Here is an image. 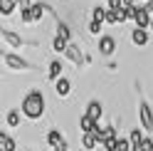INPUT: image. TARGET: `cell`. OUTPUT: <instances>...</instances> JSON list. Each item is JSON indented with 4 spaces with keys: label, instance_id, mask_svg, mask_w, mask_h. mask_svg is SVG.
Masks as SVG:
<instances>
[{
    "label": "cell",
    "instance_id": "cell-1",
    "mask_svg": "<svg viewBox=\"0 0 153 151\" xmlns=\"http://www.w3.org/2000/svg\"><path fill=\"white\" fill-rule=\"evenodd\" d=\"M22 114L27 119H40L45 114V97H42V92H30L22 99Z\"/></svg>",
    "mask_w": 153,
    "mask_h": 151
},
{
    "label": "cell",
    "instance_id": "cell-2",
    "mask_svg": "<svg viewBox=\"0 0 153 151\" xmlns=\"http://www.w3.org/2000/svg\"><path fill=\"white\" fill-rule=\"evenodd\" d=\"M67 57H69L74 64H76V67H82V64H87V55H84L82 52V47L79 45H74V42H69V45H67Z\"/></svg>",
    "mask_w": 153,
    "mask_h": 151
},
{
    "label": "cell",
    "instance_id": "cell-3",
    "mask_svg": "<svg viewBox=\"0 0 153 151\" xmlns=\"http://www.w3.org/2000/svg\"><path fill=\"white\" fill-rule=\"evenodd\" d=\"M138 121H141V126L146 129V131L153 129V111H151V107L146 104V102H141V104H138Z\"/></svg>",
    "mask_w": 153,
    "mask_h": 151
},
{
    "label": "cell",
    "instance_id": "cell-4",
    "mask_svg": "<svg viewBox=\"0 0 153 151\" xmlns=\"http://www.w3.org/2000/svg\"><path fill=\"white\" fill-rule=\"evenodd\" d=\"M3 57H5V64H7V67H13V70H32V62H27V60H22V57H17V55L5 52Z\"/></svg>",
    "mask_w": 153,
    "mask_h": 151
},
{
    "label": "cell",
    "instance_id": "cell-5",
    "mask_svg": "<svg viewBox=\"0 0 153 151\" xmlns=\"http://www.w3.org/2000/svg\"><path fill=\"white\" fill-rule=\"evenodd\" d=\"M133 22H136L138 27H148V25H151V10H148L146 5L136 10V17H133Z\"/></svg>",
    "mask_w": 153,
    "mask_h": 151
},
{
    "label": "cell",
    "instance_id": "cell-6",
    "mask_svg": "<svg viewBox=\"0 0 153 151\" xmlns=\"http://www.w3.org/2000/svg\"><path fill=\"white\" fill-rule=\"evenodd\" d=\"M0 35H3V37H5V42H7V45H13V47H22V45H25L22 37H20V35H15V32H10L7 27H0Z\"/></svg>",
    "mask_w": 153,
    "mask_h": 151
},
{
    "label": "cell",
    "instance_id": "cell-7",
    "mask_svg": "<svg viewBox=\"0 0 153 151\" xmlns=\"http://www.w3.org/2000/svg\"><path fill=\"white\" fill-rule=\"evenodd\" d=\"M114 50H116V40L114 37H101L99 40V52L101 55H114Z\"/></svg>",
    "mask_w": 153,
    "mask_h": 151
},
{
    "label": "cell",
    "instance_id": "cell-8",
    "mask_svg": "<svg viewBox=\"0 0 153 151\" xmlns=\"http://www.w3.org/2000/svg\"><path fill=\"white\" fill-rule=\"evenodd\" d=\"M79 126H82L84 134H87V131H97V129H99V121L94 119V117H89V114H84V117L79 119Z\"/></svg>",
    "mask_w": 153,
    "mask_h": 151
},
{
    "label": "cell",
    "instance_id": "cell-9",
    "mask_svg": "<svg viewBox=\"0 0 153 151\" xmlns=\"http://www.w3.org/2000/svg\"><path fill=\"white\" fill-rule=\"evenodd\" d=\"M131 40L136 42L138 47H143V45L148 42V32H146V27H138V25H136V30L131 32Z\"/></svg>",
    "mask_w": 153,
    "mask_h": 151
},
{
    "label": "cell",
    "instance_id": "cell-10",
    "mask_svg": "<svg viewBox=\"0 0 153 151\" xmlns=\"http://www.w3.org/2000/svg\"><path fill=\"white\" fill-rule=\"evenodd\" d=\"M69 89H72V84H69V79H64V77H59V79H54V92L59 94V97H67V94H69Z\"/></svg>",
    "mask_w": 153,
    "mask_h": 151
},
{
    "label": "cell",
    "instance_id": "cell-11",
    "mask_svg": "<svg viewBox=\"0 0 153 151\" xmlns=\"http://www.w3.org/2000/svg\"><path fill=\"white\" fill-rule=\"evenodd\" d=\"M101 111H104V109H101V102H97V99H91L89 104H87V114L94 117L97 121H99V117H101Z\"/></svg>",
    "mask_w": 153,
    "mask_h": 151
},
{
    "label": "cell",
    "instance_id": "cell-12",
    "mask_svg": "<svg viewBox=\"0 0 153 151\" xmlns=\"http://www.w3.org/2000/svg\"><path fill=\"white\" fill-rule=\"evenodd\" d=\"M59 74H62V62H59V60L50 62V72H47V77L54 82V79H59Z\"/></svg>",
    "mask_w": 153,
    "mask_h": 151
},
{
    "label": "cell",
    "instance_id": "cell-13",
    "mask_svg": "<svg viewBox=\"0 0 153 151\" xmlns=\"http://www.w3.org/2000/svg\"><path fill=\"white\" fill-rule=\"evenodd\" d=\"M15 5H17V0H0V13L3 15H10L15 10Z\"/></svg>",
    "mask_w": 153,
    "mask_h": 151
},
{
    "label": "cell",
    "instance_id": "cell-14",
    "mask_svg": "<svg viewBox=\"0 0 153 151\" xmlns=\"http://www.w3.org/2000/svg\"><path fill=\"white\" fill-rule=\"evenodd\" d=\"M0 144H3V151H15V141L7 134H0Z\"/></svg>",
    "mask_w": 153,
    "mask_h": 151
},
{
    "label": "cell",
    "instance_id": "cell-15",
    "mask_svg": "<svg viewBox=\"0 0 153 151\" xmlns=\"http://www.w3.org/2000/svg\"><path fill=\"white\" fill-rule=\"evenodd\" d=\"M128 139H131V144H133V149H138V146H141V141H143V134H141L138 129H133L131 134H128Z\"/></svg>",
    "mask_w": 153,
    "mask_h": 151
},
{
    "label": "cell",
    "instance_id": "cell-16",
    "mask_svg": "<svg viewBox=\"0 0 153 151\" xmlns=\"http://www.w3.org/2000/svg\"><path fill=\"white\" fill-rule=\"evenodd\" d=\"M59 141H62V134H59V131H50V134H47V144H50V146H57Z\"/></svg>",
    "mask_w": 153,
    "mask_h": 151
},
{
    "label": "cell",
    "instance_id": "cell-17",
    "mask_svg": "<svg viewBox=\"0 0 153 151\" xmlns=\"http://www.w3.org/2000/svg\"><path fill=\"white\" fill-rule=\"evenodd\" d=\"M94 20L97 22H106V7H94Z\"/></svg>",
    "mask_w": 153,
    "mask_h": 151
},
{
    "label": "cell",
    "instance_id": "cell-18",
    "mask_svg": "<svg viewBox=\"0 0 153 151\" xmlns=\"http://www.w3.org/2000/svg\"><path fill=\"white\" fill-rule=\"evenodd\" d=\"M116 151H133L131 139H119V146H116Z\"/></svg>",
    "mask_w": 153,
    "mask_h": 151
},
{
    "label": "cell",
    "instance_id": "cell-19",
    "mask_svg": "<svg viewBox=\"0 0 153 151\" xmlns=\"http://www.w3.org/2000/svg\"><path fill=\"white\" fill-rule=\"evenodd\" d=\"M57 35H59V37H64V40H69V27H67L64 22H59V25H57Z\"/></svg>",
    "mask_w": 153,
    "mask_h": 151
},
{
    "label": "cell",
    "instance_id": "cell-20",
    "mask_svg": "<svg viewBox=\"0 0 153 151\" xmlns=\"http://www.w3.org/2000/svg\"><path fill=\"white\" fill-rule=\"evenodd\" d=\"M7 124L10 126H20V114H17V111H10V114H7Z\"/></svg>",
    "mask_w": 153,
    "mask_h": 151
},
{
    "label": "cell",
    "instance_id": "cell-21",
    "mask_svg": "<svg viewBox=\"0 0 153 151\" xmlns=\"http://www.w3.org/2000/svg\"><path fill=\"white\" fill-rule=\"evenodd\" d=\"M138 151H153V141L151 139H143L141 146H138Z\"/></svg>",
    "mask_w": 153,
    "mask_h": 151
},
{
    "label": "cell",
    "instance_id": "cell-22",
    "mask_svg": "<svg viewBox=\"0 0 153 151\" xmlns=\"http://www.w3.org/2000/svg\"><path fill=\"white\" fill-rule=\"evenodd\" d=\"M99 30H101V22L91 20V25H89V32H91V35H99Z\"/></svg>",
    "mask_w": 153,
    "mask_h": 151
},
{
    "label": "cell",
    "instance_id": "cell-23",
    "mask_svg": "<svg viewBox=\"0 0 153 151\" xmlns=\"http://www.w3.org/2000/svg\"><path fill=\"white\" fill-rule=\"evenodd\" d=\"M52 149H54V151H67V141L62 139V141H59V144H57V146H52Z\"/></svg>",
    "mask_w": 153,
    "mask_h": 151
},
{
    "label": "cell",
    "instance_id": "cell-24",
    "mask_svg": "<svg viewBox=\"0 0 153 151\" xmlns=\"http://www.w3.org/2000/svg\"><path fill=\"white\" fill-rule=\"evenodd\" d=\"M17 5H20V10H25V7H30V0H17Z\"/></svg>",
    "mask_w": 153,
    "mask_h": 151
},
{
    "label": "cell",
    "instance_id": "cell-25",
    "mask_svg": "<svg viewBox=\"0 0 153 151\" xmlns=\"http://www.w3.org/2000/svg\"><path fill=\"white\" fill-rule=\"evenodd\" d=\"M146 7H148V10L153 13V0H148V3H146Z\"/></svg>",
    "mask_w": 153,
    "mask_h": 151
},
{
    "label": "cell",
    "instance_id": "cell-26",
    "mask_svg": "<svg viewBox=\"0 0 153 151\" xmlns=\"http://www.w3.org/2000/svg\"><path fill=\"white\" fill-rule=\"evenodd\" d=\"M148 27H151V30H153V20H151V25H148Z\"/></svg>",
    "mask_w": 153,
    "mask_h": 151
},
{
    "label": "cell",
    "instance_id": "cell-27",
    "mask_svg": "<svg viewBox=\"0 0 153 151\" xmlns=\"http://www.w3.org/2000/svg\"><path fill=\"white\" fill-rule=\"evenodd\" d=\"M27 151H37V149H27Z\"/></svg>",
    "mask_w": 153,
    "mask_h": 151
},
{
    "label": "cell",
    "instance_id": "cell-28",
    "mask_svg": "<svg viewBox=\"0 0 153 151\" xmlns=\"http://www.w3.org/2000/svg\"><path fill=\"white\" fill-rule=\"evenodd\" d=\"M84 151H89V149H84Z\"/></svg>",
    "mask_w": 153,
    "mask_h": 151
},
{
    "label": "cell",
    "instance_id": "cell-29",
    "mask_svg": "<svg viewBox=\"0 0 153 151\" xmlns=\"http://www.w3.org/2000/svg\"><path fill=\"white\" fill-rule=\"evenodd\" d=\"M133 151H138V149H133Z\"/></svg>",
    "mask_w": 153,
    "mask_h": 151
}]
</instances>
